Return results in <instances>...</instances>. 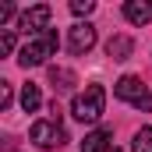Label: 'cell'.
<instances>
[{
    "label": "cell",
    "mask_w": 152,
    "mask_h": 152,
    "mask_svg": "<svg viewBox=\"0 0 152 152\" xmlns=\"http://www.w3.org/2000/svg\"><path fill=\"white\" fill-rule=\"evenodd\" d=\"M57 46H60L57 28H46V32H39V36H28V42L18 50V64H21V67H39V64H46V60L57 53Z\"/></svg>",
    "instance_id": "obj_1"
},
{
    "label": "cell",
    "mask_w": 152,
    "mask_h": 152,
    "mask_svg": "<svg viewBox=\"0 0 152 152\" xmlns=\"http://www.w3.org/2000/svg\"><path fill=\"white\" fill-rule=\"evenodd\" d=\"M103 106H106V88L103 85H85V92H78L75 103H71V117L81 120V124H96L103 117Z\"/></svg>",
    "instance_id": "obj_2"
},
{
    "label": "cell",
    "mask_w": 152,
    "mask_h": 152,
    "mask_svg": "<svg viewBox=\"0 0 152 152\" xmlns=\"http://www.w3.org/2000/svg\"><path fill=\"white\" fill-rule=\"evenodd\" d=\"M117 99H124V103H131V106H138V110H152V92L142 85V78L138 75H124L117 81Z\"/></svg>",
    "instance_id": "obj_3"
},
{
    "label": "cell",
    "mask_w": 152,
    "mask_h": 152,
    "mask_svg": "<svg viewBox=\"0 0 152 152\" xmlns=\"http://www.w3.org/2000/svg\"><path fill=\"white\" fill-rule=\"evenodd\" d=\"M28 138L36 142L39 149H60V145L67 142V134H64V127H60L57 120H36L32 131H28Z\"/></svg>",
    "instance_id": "obj_4"
},
{
    "label": "cell",
    "mask_w": 152,
    "mask_h": 152,
    "mask_svg": "<svg viewBox=\"0 0 152 152\" xmlns=\"http://www.w3.org/2000/svg\"><path fill=\"white\" fill-rule=\"evenodd\" d=\"M50 14H53V11H50L46 4H36V7H28V11L18 18V25H21L28 36H39V32L50 28Z\"/></svg>",
    "instance_id": "obj_5"
},
{
    "label": "cell",
    "mask_w": 152,
    "mask_h": 152,
    "mask_svg": "<svg viewBox=\"0 0 152 152\" xmlns=\"http://www.w3.org/2000/svg\"><path fill=\"white\" fill-rule=\"evenodd\" d=\"M92 46H96V25H88V21H78V25H71L67 50H71V53H88Z\"/></svg>",
    "instance_id": "obj_6"
},
{
    "label": "cell",
    "mask_w": 152,
    "mask_h": 152,
    "mask_svg": "<svg viewBox=\"0 0 152 152\" xmlns=\"http://www.w3.org/2000/svg\"><path fill=\"white\" fill-rule=\"evenodd\" d=\"M110 149H113V127H96L81 142V152H110Z\"/></svg>",
    "instance_id": "obj_7"
},
{
    "label": "cell",
    "mask_w": 152,
    "mask_h": 152,
    "mask_svg": "<svg viewBox=\"0 0 152 152\" xmlns=\"http://www.w3.org/2000/svg\"><path fill=\"white\" fill-rule=\"evenodd\" d=\"M124 18L131 25H149L152 21V4L149 0H127L124 4Z\"/></svg>",
    "instance_id": "obj_8"
},
{
    "label": "cell",
    "mask_w": 152,
    "mask_h": 152,
    "mask_svg": "<svg viewBox=\"0 0 152 152\" xmlns=\"http://www.w3.org/2000/svg\"><path fill=\"white\" fill-rule=\"evenodd\" d=\"M131 50H134V42H131L127 36H113L110 42H106V53H110L113 60H127V57H131Z\"/></svg>",
    "instance_id": "obj_9"
},
{
    "label": "cell",
    "mask_w": 152,
    "mask_h": 152,
    "mask_svg": "<svg viewBox=\"0 0 152 152\" xmlns=\"http://www.w3.org/2000/svg\"><path fill=\"white\" fill-rule=\"evenodd\" d=\"M39 106H42V92H39V85L28 81V85L21 88V110H25V113H36Z\"/></svg>",
    "instance_id": "obj_10"
},
{
    "label": "cell",
    "mask_w": 152,
    "mask_h": 152,
    "mask_svg": "<svg viewBox=\"0 0 152 152\" xmlns=\"http://www.w3.org/2000/svg\"><path fill=\"white\" fill-rule=\"evenodd\" d=\"M131 152H152V127H142V131H134Z\"/></svg>",
    "instance_id": "obj_11"
},
{
    "label": "cell",
    "mask_w": 152,
    "mask_h": 152,
    "mask_svg": "<svg viewBox=\"0 0 152 152\" xmlns=\"http://www.w3.org/2000/svg\"><path fill=\"white\" fill-rule=\"evenodd\" d=\"M50 78H53V85H57V88H71V85H75V75H71V71H64V67H50Z\"/></svg>",
    "instance_id": "obj_12"
},
{
    "label": "cell",
    "mask_w": 152,
    "mask_h": 152,
    "mask_svg": "<svg viewBox=\"0 0 152 152\" xmlns=\"http://www.w3.org/2000/svg\"><path fill=\"white\" fill-rule=\"evenodd\" d=\"M92 7H96L92 0H71V11L75 14H92Z\"/></svg>",
    "instance_id": "obj_13"
},
{
    "label": "cell",
    "mask_w": 152,
    "mask_h": 152,
    "mask_svg": "<svg viewBox=\"0 0 152 152\" xmlns=\"http://www.w3.org/2000/svg\"><path fill=\"white\" fill-rule=\"evenodd\" d=\"M14 50V32H4L0 36V53H11Z\"/></svg>",
    "instance_id": "obj_14"
},
{
    "label": "cell",
    "mask_w": 152,
    "mask_h": 152,
    "mask_svg": "<svg viewBox=\"0 0 152 152\" xmlns=\"http://www.w3.org/2000/svg\"><path fill=\"white\" fill-rule=\"evenodd\" d=\"M0 106H4V110L11 106V85H7V81H0Z\"/></svg>",
    "instance_id": "obj_15"
},
{
    "label": "cell",
    "mask_w": 152,
    "mask_h": 152,
    "mask_svg": "<svg viewBox=\"0 0 152 152\" xmlns=\"http://www.w3.org/2000/svg\"><path fill=\"white\" fill-rule=\"evenodd\" d=\"M11 14H14V7H11V4H4V7H0V21H7Z\"/></svg>",
    "instance_id": "obj_16"
}]
</instances>
